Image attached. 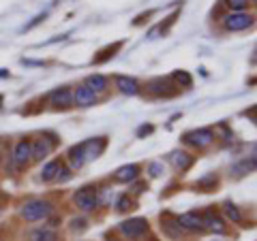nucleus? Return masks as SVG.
Returning <instances> with one entry per match:
<instances>
[{"mask_svg":"<svg viewBox=\"0 0 257 241\" xmlns=\"http://www.w3.org/2000/svg\"><path fill=\"white\" fill-rule=\"evenodd\" d=\"M75 205L79 207V210H84V212H92L94 207L99 205V196H96V190L90 188V186L77 190V192H75Z\"/></svg>","mask_w":257,"mask_h":241,"instance_id":"4","label":"nucleus"},{"mask_svg":"<svg viewBox=\"0 0 257 241\" xmlns=\"http://www.w3.org/2000/svg\"><path fill=\"white\" fill-rule=\"evenodd\" d=\"M50 102L54 107H58V109L73 107V92H71L69 88H58V90H54L50 94Z\"/></svg>","mask_w":257,"mask_h":241,"instance_id":"7","label":"nucleus"},{"mask_svg":"<svg viewBox=\"0 0 257 241\" xmlns=\"http://www.w3.org/2000/svg\"><path fill=\"white\" fill-rule=\"evenodd\" d=\"M170 162L178 168V171H187V168L193 164V156L187 154V152H174L170 156Z\"/></svg>","mask_w":257,"mask_h":241,"instance_id":"13","label":"nucleus"},{"mask_svg":"<svg viewBox=\"0 0 257 241\" xmlns=\"http://www.w3.org/2000/svg\"><path fill=\"white\" fill-rule=\"evenodd\" d=\"M227 9H231V13H240L248 6V0H225Z\"/></svg>","mask_w":257,"mask_h":241,"instance_id":"22","label":"nucleus"},{"mask_svg":"<svg viewBox=\"0 0 257 241\" xmlns=\"http://www.w3.org/2000/svg\"><path fill=\"white\" fill-rule=\"evenodd\" d=\"M214 184H216V178H214V175H206V178H202V180L195 184V188H202L204 192H210Z\"/></svg>","mask_w":257,"mask_h":241,"instance_id":"23","label":"nucleus"},{"mask_svg":"<svg viewBox=\"0 0 257 241\" xmlns=\"http://www.w3.org/2000/svg\"><path fill=\"white\" fill-rule=\"evenodd\" d=\"M69 160H71V166L73 168H82L86 164V154H84V143L71 148L69 150Z\"/></svg>","mask_w":257,"mask_h":241,"instance_id":"16","label":"nucleus"},{"mask_svg":"<svg viewBox=\"0 0 257 241\" xmlns=\"http://www.w3.org/2000/svg\"><path fill=\"white\" fill-rule=\"evenodd\" d=\"M60 168H62L60 160H52V162H47V164L43 166V171H41V180H43V182H52V180H56V175H58Z\"/></svg>","mask_w":257,"mask_h":241,"instance_id":"19","label":"nucleus"},{"mask_svg":"<svg viewBox=\"0 0 257 241\" xmlns=\"http://www.w3.org/2000/svg\"><path fill=\"white\" fill-rule=\"evenodd\" d=\"M50 214H52V203H47V200H28V203L22 207V218L28 222L43 220Z\"/></svg>","mask_w":257,"mask_h":241,"instance_id":"1","label":"nucleus"},{"mask_svg":"<svg viewBox=\"0 0 257 241\" xmlns=\"http://www.w3.org/2000/svg\"><path fill=\"white\" fill-rule=\"evenodd\" d=\"M32 158V143L28 139H22L18 146H15V152H13V162L18 166H26L28 160Z\"/></svg>","mask_w":257,"mask_h":241,"instance_id":"8","label":"nucleus"},{"mask_svg":"<svg viewBox=\"0 0 257 241\" xmlns=\"http://www.w3.org/2000/svg\"><path fill=\"white\" fill-rule=\"evenodd\" d=\"M152 130H155V128H152V126H142V128H140V130H138V136H144V134H150Z\"/></svg>","mask_w":257,"mask_h":241,"instance_id":"26","label":"nucleus"},{"mask_svg":"<svg viewBox=\"0 0 257 241\" xmlns=\"http://www.w3.org/2000/svg\"><path fill=\"white\" fill-rule=\"evenodd\" d=\"M178 226H180V228H187V230H202V228H204L202 216L195 214V212L182 214V216H178Z\"/></svg>","mask_w":257,"mask_h":241,"instance_id":"10","label":"nucleus"},{"mask_svg":"<svg viewBox=\"0 0 257 241\" xmlns=\"http://www.w3.org/2000/svg\"><path fill=\"white\" fill-rule=\"evenodd\" d=\"M174 79H176L178 84H182L184 88H189V86H191V77L184 73V70H178V73H174Z\"/></svg>","mask_w":257,"mask_h":241,"instance_id":"25","label":"nucleus"},{"mask_svg":"<svg viewBox=\"0 0 257 241\" xmlns=\"http://www.w3.org/2000/svg\"><path fill=\"white\" fill-rule=\"evenodd\" d=\"M73 105L77 107H92L96 105V94L86 86H77L73 90Z\"/></svg>","mask_w":257,"mask_h":241,"instance_id":"6","label":"nucleus"},{"mask_svg":"<svg viewBox=\"0 0 257 241\" xmlns=\"http://www.w3.org/2000/svg\"><path fill=\"white\" fill-rule=\"evenodd\" d=\"M138 175H140V166L138 164H124V166H120L116 171L114 180L126 184V182H135V180H138Z\"/></svg>","mask_w":257,"mask_h":241,"instance_id":"12","label":"nucleus"},{"mask_svg":"<svg viewBox=\"0 0 257 241\" xmlns=\"http://www.w3.org/2000/svg\"><path fill=\"white\" fill-rule=\"evenodd\" d=\"M52 150H54V141L41 136V139H37L35 143H32V158H35V160H43V158H47L52 154Z\"/></svg>","mask_w":257,"mask_h":241,"instance_id":"9","label":"nucleus"},{"mask_svg":"<svg viewBox=\"0 0 257 241\" xmlns=\"http://www.w3.org/2000/svg\"><path fill=\"white\" fill-rule=\"evenodd\" d=\"M214 139V134L208 130V128H199V130H191L182 136V141L187 143V146H193V148H197V150H202L206 146H210Z\"/></svg>","mask_w":257,"mask_h":241,"instance_id":"3","label":"nucleus"},{"mask_svg":"<svg viewBox=\"0 0 257 241\" xmlns=\"http://www.w3.org/2000/svg\"><path fill=\"white\" fill-rule=\"evenodd\" d=\"M251 2H253V0H251Z\"/></svg>","mask_w":257,"mask_h":241,"instance_id":"29","label":"nucleus"},{"mask_svg":"<svg viewBox=\"0 0 257 241\" xmlns=\"http://www.w3.org/2000/svg\"><path fill=\"white\" fill-rule=\"evenodd\" d=\"M107 141L99 136V139H90V141H84V154H86V160H92V158H99L105 150Z\"/></svg>","mask_w":257,"mask_h":241,"instance_id":"11","label":"nucleus"},{"mask_svg":"<svg viewBox=\"0 0 257 241\" xmlns=\"http://www.w3.org/2000/svg\"><path fill=\"white\" fill-rule=\"evenodd\" d=\"M0 164H3V156H0Z\"/></svg>","mask_w":257,"mask_h":241,"instance_id":"28","label":"nucleus"},{"mask_svg":"<svg viewBox=\"0 0 257 241\" xmlns=\"http://www.w3.org/2000/svg\"><path fill=\"white\" fill-rule=\"evenodd\" d=\"M253 22H255V18L251 13H244V11L229 13V15H225V18H223V28L227 32H240V30L251 28Z\"/></svg>","mask_w":257,"mask_h":241,"instance_id":"2","label":"nucleus"},{"mask_svg":"<svg viewBox=\"0 0 257 241\" xmlns=\"http://www.w3.org/2000/svg\"><path fill=\"white\" fill-rule=\"evenodd\" d=\"M253 168H255V158H251V162H248V160H242L240 164L234 166V173L236 175H246L248 171H253Z\"/></svg>","mask_w":257,"mask_h":241,"instance_id":"21","label":"nucleus"},{"mask_svg":"<svg viewBox=\"0 0 257 241\" xmlns=\"http://www.w3.org/2000/svg\"><path fill=\"white\" fill-rule=\"evenodd\" d=\"M223 212H225V216H227L231 222H240V220H242V216H240L238 207H236L234 203H225V205H223Z\"/></svg>","mask_w":257,"mask_h":241,"instance_id":"20","label":"nucleus"},{"mask_svg":"<svg viewBox=\"0 0 257 241\" xmlns=\"http://www.w3.org/2000/svg\"><path fill=\"white\" fill-rule=\"evenodd\" d=\"M86 88H90V90L96 94V92H103V90H107V79L103 77V75H90L86 79Z\"/></svg>","mask_w":257,"mask_h":241,"instance_id":"18","label":"nucleus"},{"mask_svg":"<svg viewBox=\"0 0 257 241\" xmlns=\"http://www.w3.org/2000/svg\"><path fill=\"white\" fill-rule=\"evenodd\" d=\"M28 241H58V235L52 228H37L28 235Z\"/></svg>","mask_w":257,"mask_h":241,"instance_id":"17","label":"nucleus"},{"mask_svg":"<svg viewBox=\"0 0 257 241\" xmlns=\"http://www.w3.org/2000/svg\"><path fill=\"white\" fill-rule=\"evenodd\" d=\"M202 222H204L206 228H210V230H214V232H223V230H225L223 220H221L214 212H206V214L202 216Z\"/></svg>","mask_w":257,"mask_h":241,"instance_id":"15","label":"nucleus"},{"mask_svg":"<svg viewBox=\"0 0 257 241\" xmlns=\"http://www.w3.org/2000/svg\"><path fill=\"white\" fill-rule=\"evenodd\" d=\"M116 86H118V90L122 92V94H128V96H135L140 92V86L135 79L131 77H116Z\"/></svg>","mask_w":257,"mask_h":241,"instance_id":"14","label":"nucleus"},{"mask_svg":"<svg viewBox=\"0 0 257 241\" xmlns=\"http://www.w3.org/2000/svg\"><path fill=\"white\" fill-rule=\"evenodd\" d=\"M120 230H122V235H126L128 239H140L148 232V222L144 218H133V220H126L120 224Z\"/></svg>","mask_w":257,"mask_h":241,"instance_id":"5","label":"nucleus"},{"mask_svg":"<svg viewBox=\"0 0 257 241\" xmlns=\"http://www.w3.org/2000/svg\"><path fill=\"white\" fill-rule=\"evenodd\" d=\"M133 198H128V194H122L118 198V203H116V207H118V212H128V210H133Z\"/></svg>","mask_w":257,"mask_h":241,"instance_id":"24","label":"nucleus"},{"mask_svg":"<svg viewBox=\"0 0 257 241\" xmlns=\"http://www.w3.org/2000/svg\"><path fill=\"white\" fill-rule=\"evenodd\" d=\"M150 171H152V175H161V164H152Z\"/></svg>","mask_w":257,"mask_h":241,"instance_id":"27","label":"nucleus"}]
</instances>
